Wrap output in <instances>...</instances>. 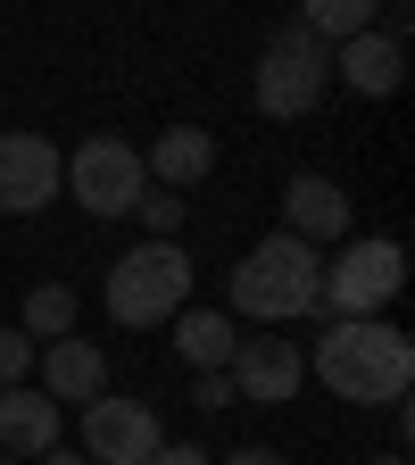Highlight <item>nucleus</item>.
Returning <instances> with one entry per match:
<instances>
[{
  "mask_svg": "<svg viewBox=\"0 0 415 465\" xmlns=\"http://www.w3.org/2000/svg\"><path fill=\"white\" fill-rule=\"evenodd\" d=\"M58 192H67L84 216H133V200L150 192L142 150H133V142H116V134H92V142H75L67 158H58Z\"/></svg>",
  "mask_w": 415,
  "mask_h": 465,
  "instance_id": "423d86ee",
  "label": "nucleus"
},
{
  "mask_svg": "<svg viewBox=\"0 0 415 465\" xmlns=\"http://www.w3.org/2000/svg\"><path fill=\"white\" fill-rule=\"evenodd\" d=\"M216 465H282L274 449H232V457H216Z\"/></svg>",
  "mask_w": 415,
  "mask_h": 465,
  "instance_id": "5701e85b",
  "label": "nucleus"
},
{
  "mask_svg": "<svg viewBox=\"0 0 415 465\" xmlns=\"http://www.w3.org/2000/svg\"><path fill=\"white\" fill-rule=\"evenodd\" d=\"M166 332H174V349H183V366L192 374H224L232 366V316L224 308H183V316H166Z\"/></svg>",
  "mask_w": 415,
  "mask_h": 465,
  "instance_id": "2eb2a0df",
  "label": "nucleus"
},
{
  "mask_svg": "<svg viewBox=\"0 0 415 465\" xmlns=\"http://www.w3.org/2000/svg\"><path fill=\"white\" fill-rule=\"evenodd\" d=\"M324 300V250L300 232H266V242L232 266V308L250 324H300Z\"/></svg>",
  "mask_w": 415,
  "mask_h": 465,
  "instance_id": "f03ea898",
  "label": "nucleus"
},
{
  "mask_svg": "<svg viewBox=\"0 0 415 465\" xmlns=\"http://www.w3.org/2000/svg\"><path fill=\"white\" fill-rule=\"evenodd\" d=\"M67 440V416H58V399L50 391H34V382H9L0 391V457H42V449H58Z\"/></svg>",
  "mask_w": 415,
  "mask_h": 465,
  "instance_id": "9b49d317",
  "label": "nucleus"
},
{
  "mask_svg": "<svg viewBox=\"0 0 415 465\" xmlns=\"http://www.w3.org/2000/svg\"><path fill=\"white\" fill-rule=\"evenodd\" d=\"M382 17V0H300V25L316 42H349V34H366Z\"/></svg>",
  "mask_w": 415,
  "mask_h": 465,
  "instance_id": "f3484780",
  "label": "nucleus"
},
{
  "mask_svg": "<svg viewBox=\"0 0 415 465\" xmlns=\"http://www.w3.org/2000/svg\"><path fill=\"white\" fill-rule=\"evenodd\" d=\"M407 282V250L390 232H349L341 258H324V300L316 316H382Z\"/></svg>",
  "mask_w": 415,
  "mask_h": 465,
  "instance_id": "39448f33",
  "label": "nucleus"
},
{
  "mask_svg": "<svg viewBox=\"0 0 415 465\" xmlns=\"http://www.w3.org/2000/svg\"><path fill=\"white\" fill-rule=\"evenodd\" d=\"M42 391L92 407V399L108 391V358H100L92 341H75V332H67V341H42Z\"/></svg>",
  "mask_w": 415,
  "mask_h": 465,
  "instance_id": "4468645a",
  "label": "nucleus"
},
{
  "mask_svg": "<svg viewBox=\"0 0 415 465\" xmlns=\"http://www.w3.org/2000/svg\"><path fill=\"white\" fill-rule=\"evenodd\" d=\"M58 200V150L42 134H0V216H34Z\"/></svg>",
  "mask_w": 415,
  "mask_h": 465,
  "instance_id": "1a4fd4ad",
  "label": "nucleus"
},
{
  "mask_svg": "<svg viewBox=\"0 0 415 465\" xmlns=\"http://www.w3.org/2000/svg\"><path fill=\"white\" fill-rule=\"evenodd\" d=\"M208 166H216V134H200V125H166V134L142 150V174H158V192L208 183Z\"/></svg>",
  "mask_w": 415,
  "mask_h": 465,
  "instance_id": "ddd939ff",
  "label": "nucleus"
},
{
  "mask_svg": "<svg viewBox=\"0 0 415 465\" xmlns=\"http://www.w3.org/2000/svg\"><path fill=\"white\" fill-rule=\"evenodd\" d=\"M150 465H216V457H208L200 440H158V449H150Z\"/></svg>",
  "mask_w": 415,
  "mask_h": 465,
  "instance_id": "aec40b11",
  "label": "nucleus"
},
{
  "mask_svg": "<svg viewBox=\"0 0 415 465\" xmlns=\"http://www.w3.org/2000/svg\"><path fill=\"white\" fill-rule=\"evenodd\" d=\"M282 232H300V242H349V192L332 174H291L282 183Z\"/></svg>",
  "mask_w": 415,
  "mask_h": 465,
  "instance_id": "f8f14e48",
  "label": "nucleus"
},
{
  "mask_svg": "<svg viewBox=\"0 0 415 465\" xmlns=\"http://www.w3.org/2000/svg\"><path fill=\"white\" fill-rule=\"evenodd\" d=\"M232 399H258V407H274V399H300V382H308V358H300V341H282V332H258V341H242L232 349Z\"/></svg>",
  "mask_w": 415,
  "mask_h": 465,
  "instance_id": "6e6552de",
  "label": "nucleus"
},
{
  "mask_svg": "<svg viewBox=\"0 0 415 465\" xmlns=\"http://www.w3.org/2000/svg\"><path fill=\"white\" fill-rule=\"evenodd\" d=\"M166 432H158V407L150 399H92L84 407V457L92 465H150V449H158Z\"/></svg>",
  "mask_w": 415,
  "mask_h": 465,
  "instance_id": "0eeeda50",
  "label": "nucleus"
},
{
  "mask_svg": "<svg viewBox=\"0 0 415 465\" xmlns=\"http://www.w3.org/2000/svg\"><path fill=\"white\" fill-rule=\"evenodd\" d=\"M17 332H25V341H67V332H75V291H67V282H34Z\"/></svg>",
  "mask_w": 415,
  "mask_h": 465,
  "instance_id": "dca6fc26",
  "label": "nucleus"
},
{
  "mask_svg": "<svg viewBox=\"0 0 415 465\" xmlns=\"http://www.w3.org/2000/svg\"><path fill=\"white\" fill-rule=\"evenodd\" d=\"M25 374H34V341H25L17 324H0V391L25 382Z\"/></svg>",
  "mask_w": 415,
  "mask_h": 465,
  "instance_id": "6ab92c4d",
  "label": "nucleus"
},
{
  "mask_svg": "<svg viewBox=\"0 0 415 465\" xmlns=\"http://www.w3.org/2000/svg\"><path fill=\"white\" fill-rule=\"evenodd\" d=\"M100 308L125 324V332H150L166 316H183L192 308V258H183V242H142V250H125V258L108 266V282H100Z\"/></svg>",
  "mask_w": 415,
  "mask_h": 465,
  "instance_id": "7ed1b4c3",
  "label": "nucleus"
},
{
  "mask_svg": "<svg viewBox=\"0 0 415 465\" xmlns=\"http://www.w3.org/2000/svg\"><path fill=\"white\" fill-rule=\"evenodd\" d=\"M308 374L349 407H390L415 382V341L382 316H332L308 349Z\"/></svg>",
  "mask_w": 415,
  "mask_h": 465,
  "instance_id": "f257e3e1",
  "label": "nucleus"
},
{
  "mask_svg": "<svg viewBox=\"0 0 415 465\" xmlns=\"http://www.w3.org/2000/svg\"><path fill=\"white\" fill-rule=\"evenodd\" d=\"M332 84H349L358 100H390V92L407 84V42H390L382 25L332 42Z\"/></svg>",
  "mask_w": 415,
  "mask_h": 465,
  "instance_id": "9d476101",
  "label": "nucleus"
},
{
  "mask_svg": "<svg viewBox=\"0 0 415 465\" xmlns=\"http://www.w3.org/2000/svg\"><path fill=\"white\" fill-rule=\"evenodd\" d=\"M0 465H17V457H0Z\"/></svg>",
  "mask_w": 415,
  "mask_h": 465,
  "instance_id": "393cba45",
  "label": "nucleus"
},
{
  "mask_svg": "<svg viewBox=\"0 0 415 465\" xmlns=\"http://www.w3.org/2000/svg\"><path fill=\"white\" fill-rule=\"evenodd\" d=\"M192 407H232V374H200L192 382Z\"/></svg>",
  "mask_w": 415,
  "mask_h": 465,
  "instance_id": "412c9836",
  "label": "nucleus"
},
{
  "mask_svg": "<svg viewBox=\"0 0 415 465\" xmlns=\"http://www.w3.org/2000/svg\"><path fill=\"white\" fill-rule=\"evenodd\" d=\"M366 465H407V457H399V449H390V457H366Z\"/></svg>",
  "mask_w": 415,
  "mask_h": 465,
  "instance_id": "b1692460",
  "label": "nucleus"
},
{
  "mask_svg": "<svg viewBox=\"0 0 415 465\" xmlns=\"http://www.w3.org/2000/svg\"><path fill=\"white\" fill-rule=\"evenodd\" d=\"M34 465H92V457H84V449H67V440H58V449H42Z\"/></svg>",
  "mask_w": 415,
  "mask_h": 465,
  "instance_id": "4be33fe9",
  "label": "nucleus"
},
{
  "mask_svg": "<svg viewBox=\"0 0 415 465\" xmlns=\"http://www.w3.org/2000/svg\"><path fill=\"white\" fill-rule=\"evenodd\" d=\"M332 92V42H316L300 17H291L266 50H258V67H250V100H258V116H308L316 100Z\"/></svg>",
  "mask_w": 415,
  "mask_h": 465,
  "instance_id": "20e7f679",
  "label": "nucleus"
},
{
  "mask_svg": "<svg viewBox=\"0 0 415 465\" xmlns=\"http://www.w3.org/2000/svg\"><path fill=\"white\" fill-rule=\"evenodd\" d=\"M133 216L150 224V242H174V232H183V200H174V192H142Z\"/></svg>",
  "mask_w": 415,
  "mask_h": 465,
  "instance_id": "a211bd4d",
  "label": "nucleus"
}]
</instances>
